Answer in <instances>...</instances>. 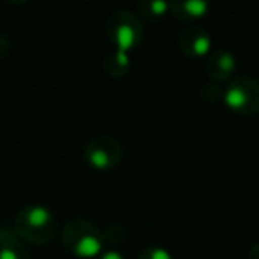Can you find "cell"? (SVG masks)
Masks as SVG:
<instances>
[{"label": "cell", "mask_w": 259, "mask_h": 259, "mask_svg": "<svg viewBox=\"0 0 259 259\" xmlns=\"http://www.w3.org/2000/svg\"><path fill=\"white\" fill-rule=\"evenodd\" d=\"M139 259H172V254L163 247H148L139 254Z\"/></svg>", "instance_id": "obj_13"}, {"label": "cell", "mask_w": 259, "mask_h": 259, "mask_svg": "<svg viewBox=\"0 0 259 259\" xmlns=\"http://www.w3.org/2000/svg\"><path fill=\"white\" fill-rule=\"evenodd\" d=\"M83 158L91 169L98 172H108L115 169L122 160V148L117 139L110 135H98L87 142Z\"/></svg>", "instance_id": "obj_5"}, {"label": "cell", "mask_w": 259, "mask_h": 259, "mask_svg": "<svg viewBox=\"0 0 259 259\" xmlns=\"http://www.w3.org/2000/svg\"><path fill=\"white\" fill-rule=\"evenodd\" d=\"M222 101L238 115L259 114V80L252 76H238L226 85Z\"/></svg>", "instance_id": "obj_4"}, {"label": "cell", "mask_w": 259, "mask_h": 259, "mask_svg": "<svg viewBox=\"0 0 259 259\" xmlns=\"http://www.w3.org/2000/svg\"><path fill=\"white\" fill-rule=\"evenodd\" d=\"M0 259H30L25 241L13 227L0 226Z\"/></svg>", "instance_id": "obj_8"}, {"label": "cell", "mask_w": 259, "mask_h": 259, "mask_svg": "<svg viewBox=\"0 0 259 259\" xmlns=\"http://www.w3.org/2000/svg\"><path fill=\"white\" fill-rule=\"evenodd\" d=\"M201 94L204 96V100L208 101H217V100H222V94L224 91L219 89V83L211 82V83H206L204 87L201 89Z\"/></svg>", "instance_id": "obj_14"}, {"label": "cell", "mask_w": 259, "mask_h": 259, "mask_svg": "<svg viewBox=\"0 0 259 259\" xmlns=\"http://www.w3.org/2000/svg\"><path fill=\"white\" fill-rule=\"evenodd\" d=\"M9 50H11V43H9L8 37L0 34V59H4L9 54Z\"/></svg>", "instance_id": "obj_15"}, {"label": "cell", "mask_w": 259, "mask_h": 259, "mask_svg": "<svg viewBox=\"0 0 259 259\" xmlns=\"http://www.w3.org/2000/svg\"><path fill=\"white\" fill-rule=\"evenodd\" d=\"M204 68L208 76L211 78V82L222 83L227 82L234 75V71L238 68V62L233 52L224 50V48H217V50H211V54L206 57Z\"/></svg>", "instance_id": "obj_7"}, {"label": "cell", "mask_w": 259, "mask_h": 259, "mask_svg": "<svg viewBox=\"0 0 259 259\" xmlns=\"http://www.w3.org/2000/svg\"><path fill=\"white\" fill-rule=\"evenodd\" d=\"M103 68L107 75L114 76V78H122L128 75L130 68H132V59H130L128 52L114 50L105 57Z\"/></svg>", "instance_id": "obj_10"}, {"label": "cell", "mask_w": 259, "mask_h": 259, "mask_svg": "<svg viewBox=\"0 0 259 259\" xmlns=\"http://www.w3.org/2000/svg\"><path fill=\"white\" fill-rule=\"evenodd\" d=\"M66 252L80 259L100 257L105 247L103 231L87 219H71L61 231Z\"/></svg>", "instance_id": "obj_2"}, {"label": "cell", "mask_w": 259, "mask_h": 259, "mask_svg": "<svg viewBox=\"0 0 259 259\" xmlns=\"http://www.w3.org/2000/svg\"><path fill=\"white\" fill-rule=\"evenodd\" d=\"M139 16H144L148 20H160L170 11V2L165 0H144L139 2Z\"/></svg>", "instance_id": "obj_11"}, {"label": "cell", "mask_w": 259, "mask_h": 259, "mask_svg": "<svg viewBox=\"0 0 259 259\" xmlns=\"http://www.w3.org/2000/svg\"><path fill=\"white\" fill-rule=\"evenodd\" d=\"M98 259H124V255L119 250H115V248H108V250L101 252V255Z\"/></svg>", "instance_id": "obj_16"}, {"label": "cell", "mask_w": 259, "mask_h": 259, "mask_svg": "<svg viewBox=\"0 0 259 259\" xmlns=\"http://www.w3.org/2000/svg\"><path fill=\"white\" fill-rule=\"evenodd\" d=\"M248 259H259V241L250 247V250H248Z\"/></svg>", "instance_id": "obj_17"}, {"label": "cell", "mask_w": 259, "mask_h": 259, "mask_svg": "<svg viewBox=\"0 0 259 259\" xmlns=\"http://www.w3.org/2000/svg\"><path fill=\"white\" fill-rule=\"evenodd\" d=\"M126 236V231L122 229L121 226H108L107 229L103 231V238L105 243H112V245H119L122 243Z\"/></svg>", "instance_id": "obj_12"}, {"label": "cell", "mask_w": 259, "mask_h": 259, "mask_svg": "<svg viewBox=\"0 0 259 259\" xmlns=\"http://www.w3.org/2000/svg\"><path fill=\"white\" fill-rule=\"evenodd\" d=\"M170 11L180 20H199L208 15L209 4L206 0H174L170 2Z\"/></svg>", "instance_id": "obj_9"}, {"label": "cell", "mask_w": 259, "mask_h": 259, "mask_svg": "<svg viewBox=\"0 0 259 259\" xmlns=\"http://www.w3.org/2000/svg\"><path fill=\"white\" fill-rule=\"evenodd\" d=\"M178 47L183 52V55L190 59L208 57L211 54V36L204 27L190 25L181 30L178 37Z\"/></svg>", "instance_id": "obj_6"}, {"label": "cell", "mask_w": 259, "mask_h": 259, "mask_svg": "<svg viewBox=\"0 0 259 259\" xmlns=\"http://www.w3.org/2000/svg\"><path fill=\"white\" fill-rule=\"evenodd\" d=\"M13 231L32 245H48L57 234V219L43 204L23 206L13 220Z\"/></svg>", "instance_id": "obj_1"}, {"label": "cell", "mask_w": 259, "mask_h": 259, "mask_svg": "<svg viewBox=\"0 0 259 259\" xmlns=\"http://www.w3.org/2000/svg\"><path fill=\"white\" fill-rule=\"evenodd\" d=\"M107 36L115 50L130 52L144 41V23L137 13L130 9H117L107 20Z\"/></svg>", "instance_id": "obj_3"}]
</instances>
